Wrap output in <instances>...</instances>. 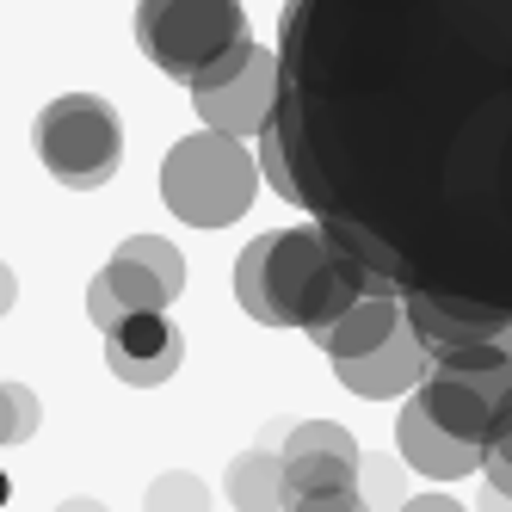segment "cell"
Segmentation results:
<instances>
[{"label": "cell", "mask_w": 512, "mask_h": 512, "mask_svg": "<svg viewBox=\"0 0 512 512\" xmlns=\"http://www.w3.org/2000/svg\"><path fill=\"white\" fill-rule=\"evenodd\" d=\"M278 99H284L278 56H272V50H253V62L241 68L235 81L198 87V93H192V112L204 118V130L241 142V136H266V130L278 124Z\"/></svg>", "instance_id": "cell-7"}, {"label": "cell", "mask_w": 512, "mask_h": 512, "mask_svg": "<svg viewBox=\"0 0 512 512\" xmlns=\"http://www.w3.org/2000/svg\"><path fill=\"white\" fill-rule=\"evenodd\" d=\"M358 469H364V463L334 457V451L284 457V494H290V506H303V500H334V494H358Z\"/></svg>", "instance_id": "cell-14"}, {"label": "cell", "mask_w": 512, "mask_h": 512, "mask_svg": "<svg viewBox=\"0 0 512 512\" xmlns=\"http://www.w3.org/2000/svg\"><path fill=\"white\" fill-rule=\"evenodd\" d=\"M395 451H401L408 469L432 475V482H457V475H469V469H488V451L463 445V438H451L445 426H432V414L420 408V401H408V408L395 414Z\"/></svg>", "instance_id": "cell-10"}, {"label": "cell", "mask_w": 512, "mask_h": 512, "mask_svg": "<svg viewBox=\"0 0 512 512\" xmlns=\"http://www.w3.org/2000/svg\"><path fill=\"white\" fill-rule=\"evenodd\" d=\"M142 512H210V488L192 469H167L149 482V494H142Z\"/></svg>", "instance_id": "cell-16"}, {"label": "cell", "mask_w": 512, "mask_h": 512, "mask_svg": "<svg viewBox=\"0 0 512 512\" xmlns=\"http://www.w3.org/2000/svg\"><path fill=\"white\" fill-rule=\"evenodd\" d=\"M167 303H173L167 284L149 278L142 266H124V260H112V266L87 284V315H93L99 334H118V327H130V321H142V315H161Z\"/></svg>", "instance_id": "cell-11"}, {"label": "cell", "mask_w": 512, "mask_h": 512, "mask_svg": "<svg viewBox=\"0 0 512 512\" xmlns=\"http://www.w3.org/2000/svg\"><path fill=\"white\" fill-rule=\"evenodd\" d=\"M420 408L432 426H445L463 445L494 451L512 432V358L469 352V358H432V377L420 383Z\"/></svg>", "instance_id": "cell-4"}, {"label": "cell", "mask_w": 512, "mask_h": 512, "mask_svg": "<svg viewBox=\"0 0 512 512\" xmlns=\"http://www.w3.org/2000/svg\"><path fill=\"white\" fill-rule=\"evenodd\" d=\"M475 512H512V500L500 488H482V500H475Z\"/></svg>", "instance_id": "cell-22"}, {"label": "cell", "mask_w": 512, "mask_h": 512, "mask_svg": "<svg viewBox=\"0 0 512 512\" xmlns=\"http://www.w3.org/2000/svg\"><path fill=\"white\" fill-rule=\"evenodd\" d=\"M334 377L352 389V395H364V401H395V395H420V383L432 377V346L420 340V327L414 321H401V334L383 346V352H371V358H352V364H334Z\"/></svg>", "instance_id": "cell-9"}, {"label": "cell", "mask_w": 512, "mask_h": 512, "mask_svg": "<svg viewBox=\"0 0 512 512\" xmlns=\"http://www.w3.org/2000/svg\"><path fill=\"white\" fill-rule=\"evenodd\" d=\"M401 512H469V506H457L451 494H414V500L401 506Z\"/></svg>", "instance_id": "cell-20"}, {"label": "cell", "mask_w": 512, "mask_h": 512, "mask_svg": "<svg viewBox=\"0 0 512 512\" xmlns=\"http://www.w3.org/2000/svg\"><path fill=\"white\" fill-rule=\"evenodd\" d=\"M488 457H494V463H506V469H512V432H506V438H500V445H494V451H488Z\"/></svg>", "instance_id": "cell-24"}, {"label": "cell", "mask_w": 512, "mask_h": 512, "mask_svg": "<svg viewBox=\"0 0 512 512\" xmlns=\"http://www.w3.org/2000/svg\"><path fill=\"white\" fill-rule=\"evenodd\" d=\"M389 290L408 284L358 260L327 229H272L247 241L235 260V303L260 327H303L309 340L327 334L340 315H352L364 297H389Z\"/></svg>", "instance_id": "cell-1"}, {"label": "cell", "mask_w": 512, "mask_h": 512, "mask_svg": "<svg viewBox=\"0 0 512 512\" xmlns=\"http://www.w3.org/2000/svg\"><path fill=\"white\" fill-rule=\"evenodd\" d=\"M38 432V395H31L25 383H7L0 389V445H25V438Z\"/></svg>", "instance_id": "cell-18"}, {"label": "cell", "mask_w": 512, "mask_h": 512, "mask_svg": "<svg viewBox=\"0 0 512 512\" xmlns=\"http://www.w3.org/2000/svg\"><path fill=\"white\" fill-rule=\"evenodd\" d=\"M364 500H371V512H401L414 494H408V475H401L395 457H364Z\"/></svg>", "instance_id": "cell-17"}, {"label": "cell", "mask_w": 512, "mask_h": 512, "mask_svg": "<svg viewBox=\"0 0 512 512\" xmlns=\"http://www.w3.org/2000/svg\"><path fill=\"white\" fill-rule=\"evenodd\" d=\"M136 44L167 81H186L198 93L235 50L253 44V31L235 0H142Z\"/></svg>", "instance_id": "cell-2"}, {"label": "cell", "mask_w": 512, "mask_h": 512, "mask_svg": "<svg viewBox=\"0 0 512 512\" xmlns=\"http://www.w3.org/2000/svg\"><path fill=\"white\" fill-rule=\"evenodd\" d=\"M401 321H408V309H401V290H389V297H364L352 315H340L327 334H315V346L334 358V364H352V358H371L383 352L395 334H401Z\"/></svg>", "instance_id": "cell-12"}, {"label": "cell", "mask_w": 512, "mask_h": 512, "mask_svg": "<svg viewBox=\"0 0 512 512\" xmlns=\"http://www.w3.org/2000/svg\"><path fill=\"white\" fill-rule=\"evenodd\" d=\"M31 149L68 192H99L124 161V124L99 93H62L31 124Z\"/></svg>", "instance_id": "cell-5"}, {"label": "cell", "mask_w": 512, "mask_h": 512, "mask_svg": "<svg viewBox=\"0 0 512 512\" xmlns=\"http://www.w3.org/2000/svg\"><path fill=\"white\" fill-rule=\"evenodd\" d=\"M223 494H229L235 512H290V494H284V457L253 445L247 457L229 463Z\"/></svg>", "instance_id": "cell-13"}, {"label": "cell", "mask_w": 512, "mask_h": 512, "mask_svg": "<svg viewBox=\"0 0 512 512\" xmlns=\"http://www.w3.org/2000/svg\"><path fill=\"white\" fill-rule=\"evenodd\" d=\"M488 488H500V494L512 500V469H506V463H494V457H488Z\"/></svg>", "instance_id": "cell-21"}, {"label": "cell", "mask_w": 512, "mask_h": 512, "mask_svg": "<svg viewBox=\"0 0 512 512\" xmlns=\"http://www.w3.org/2000/svg\"><path fill=\"white\" fill-rule=\"evenodd\" d=\"M112 260H124V266H142L149 278H161L167 284V297H179L186 290V260H179V247L173 241H161V235H130Z\"/></svg>", "instance_id": "cell-15"}, {"label": "cell", "mask_w": 512, "mask_h": 512, "mask_svg": "<svg viewBox=\"0 0 512 512\" xmlns=\"http://www.w3.org/2000/svg\"><path fill=\"white\" fill-rule=\"evenodd\" d=\"M105 364L130 389H161L186 364V334L167 315H142V321L118 327V334H105Z\"/></svg>", "instance_id": "cell-8"}, {"label": "cell", "mask_w": 512, "mask_h": 512, "mask_svg": "<svg viewBox=\"0 0 512 512\" xmlns=\"http://www.w3.org/2000/svg\"><path fill=\"white\" fill-rule=\"evenodd\" d=\"M290 512H371V500H364V494H334V500H303Z\"/></svg>", "instance_id": "cell-19"}, {"label": "cell", "mask_w": 512, "mask_h": 512, "mask_svg": "<svg viewBox=\"0 0 512 512\" xmlns=\"http://www.w3.org/2000/svg\"><path fill=\"white\" fill-rule=\"evenodd\" d=\"M401 309H408V321L420 327L432 358H469V352L512 358V315L506 309H482V303L445 297V290H426V284L401 290Z\"/></svg>", "instance_id": "cell-6"}, {"label": "cell", "mask_w": 512, "mask_h": 512, "mask_svg": "<svg viewBox=\"0 0 512 512\" xmlns=\"http://www.w3.org/2000/svg\"><path fill=\"white\" fill-rule=\"evenodd\" d=\"M253 186H260V161H253L235 136H216V130L173 142L167 161H161V198L179 223H192V229L241 223V210L253 204Z\"/></svg>", "instance_id": "cell-3"}, {"label": "cell", "mask_w": 512, "mask_h": 512, "mask_svg": "<svg viewBox=\"0 0 512 512\" xmlns=\"http://www.w3.org/2000/svg\"><path fill=\"white\" fill-rule=\"evenodd\" d=\"M56 512H105V506H99V500H62Z\"/></svg>", "instance_id": "cell-23"}]
</instances>
